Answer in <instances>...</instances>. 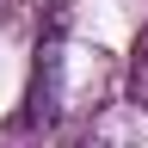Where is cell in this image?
<instances>
[{
	"mask_svg": "<svg viewBox=\"0 0 148 148\" xmlns=\"http://www.w3.org/2000/svg\"><path fill=\"white\" fill-rule=\"evenodd\" d=\"M56 105H62V25H56L43 43H37V68H31V92H25V130L56 123Z\"/></svg>",
	"mask_w": 148,
	"mask_h": 148,
	"instance_id": "6da1fadb",
	"label": "cell"
}]
</instances>
